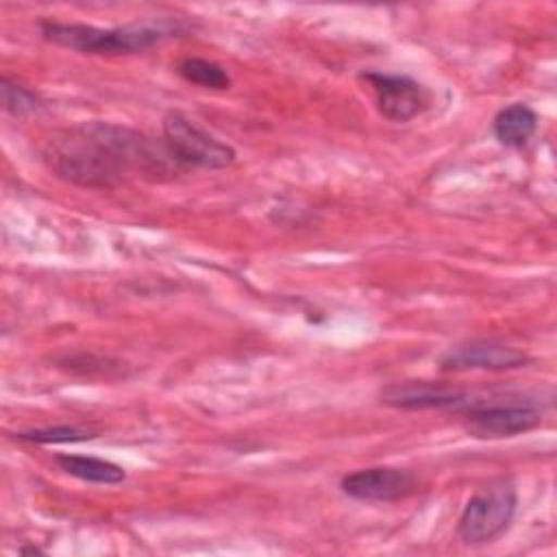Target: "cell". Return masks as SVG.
<instances>
[{
	"instance_id": "cell-1",
	"label": "cell",
	"mask_w": 557,
	"mask_h": 557,
	"mask_svg": "<svg viewBox=\"0 0 557 557\" xmlns=\"http://www.w3.org/2000/svg\"><path fill=\"white\" fill-rule=\"evenodd\" d=\"M44 159L61 178L96 189L117 185L131 170L161 174L176 165L165 144H152L137 131L107 122H89L54 135L44 148Z\"/></svg>"
},
{
	"instance_id": "cell-2",
	"label": "cell",
	"mask_w": 557,
	"mask_h": 557,
	"mask_svg": "<svg viewBox=\"0 0 557 557\" xmlns=\"http://www.w3.org/2000/svg\"><path fill=\"white\" fill-rule=\"evenodd\" d=\"M39 28L48 41L85 54H133L183 33V26L176 20L128 24L117 28H98L72 22H41Z\"/></svg>"
},
{
	"instance_id": "cell-3",
	"label": "cell",
	"mask_w": 557,
	"mask_h": 557,
	"mask_svg": "<svg viewBox=\"0 0 557 557\" xmlns=\"http://www.w3.org/2000/svg\"><path fill=\"white\" fill-rule=\"evenodd\" d=\"M518 496L509 481H494L479 490L463 507L457 533L466 544H485L498 537L516 513Z\"/></svg>"
},
{
	"instance_id": "cell-4",
	"label": "cell",
	"mask_w": 557,
	"mask_h": 557,
	"mask_svg": "<svg viewBox=\"0 0 557 557\" xmlns=\"http://www.w3.org/2000/svg\"><path fill=\"white\" fill-rule=\"evenodd\" d=\"M163 144L176 165L220 170L235 161V150L202 131L181 111H170L163 117Z\"/></svg>"
},
{
	"instance_id": "cell-5",
	"label": "cell",
	"mask_w": 557,
	"mask_h": 557,
	"mask_svg": "<svg viewBox=\"0 0 557 557\" xmlns=\"http://www.w3.org/2000/svg\"><path fill=\"white\" fill-rule=\"evenodd\" d=\"M542 411L533 403H472L466 411V431L474 437H513L540 424Z\"/></svg>"
},
{
	"instance_id": "cell-6",
	"label": "cell",
	"mask_w": 557,
	"mask_h": 557,
	"mask_svg": "<svg viewBox=\"0 0 557 557\" xmlns=\"http://www.w3.org/2000/svg\"><path fill=\"white\" fill-rule=\"evenodd\" d=\"M361 78L372 85L381 115L392 122H407L429 104V91L411 76L368 72Z\"/></svg>"
},
{
	"instance_id": "cell-7",
	"label": "cell",
	"mask_w": 557,
	"mask_h": 557,
	"mask_svg": "<svg viewBox=\"0 0 557 557\" xmlns=\"http://www.w3.org/2000/svg\"><path fill=\"white\" fill-rule=\"evenodd\" d=\"M342 492L355 500L392 503L416 492L418 479L403 468H363L346 474L339 483Z\"/></svg>"
},
{
	"instance_id": "cell-8",
	"label": "cell",
	"mask_w": 557,
	"mask_h": 557,
	"mask_svg": "<svg viewBox=\"0 0 557 557\" xmlns=\"http://www.w3.org/2000/svg\"><path fill=\"white\" fill-rule=\"evenodd\" d=\"M381 403L394 409H459L470 405L468 392L440 381H403L381 389Z\"/></svg>"
},
{
	"instance_id": "cell-9",
	"label": "cell",
	"mask_w": 557,
	"mask_h": 557,
	"mask_svg": "<svg viewBox=\"0 0 557 557\" xmlns=\"http://www.w3.org/2000/svg\"><path fill=\"white\" fill-rule=\"evenodd\" d=\"M527 361L529 357L518 348L496 342H470L448 350L440 366L442 370H511Z\"/></svg>"
},
{
	"instance_id": "cell-10",
	"label": "cell",
	"mask_w": 557,
	"mask_h": 557,
	"mask_svg": "<svg viewBox=\"0 0 557 557\" xmlns=\"http://www.w3.org/2000/svg\"><path fill=\"white\" fill-rule=\"evenodd\" d=\"M537 131V113L522 102L500 109L494 117V135L503 146L522 148Z\"/></svg>"
},
{
	"instance_id": "cell-11",
	"label": "cell",
	"mask_w": 557,
	"mask_h": 557,
	"mask_svg": "<svg viewBox=\"0 0 557 557\" xmlns=\"http://www.w3.org/2000/svg\"><path fill=\"white\" fill-rule=\"evenodd\" d=\"M54 461L70 476H76L87 483L117 485L126 479V472L122 466L100 457H91V455H57Z\"/></svg>"
},
{
	"instance_id": "cell-12",
	"label": "cell",
	"mask_w": 557,
	"mask_h": 557,
	"mask_svg": "<svg viewBox=\"0 0 557 557\" xmlns=\"http://www.w3.org/2000/svg\"><path fill=\"white\" fill-rule=\"evenodd\" d=\"M176 72L194 85L207 87V89H228L231 87V76L226 74V70L222 65H218L215 61L209 59H200V57H185L178 65Z\"/></svg>"
},
{
	"instance_id": "cell-13",
	"label": "cell",
	"mask_w": 557,
	"mask_h": 557,
	"mask_svg": "<svg viewBox=\"0 0 557 557\" xmlns=\"http://www.w3.org/2000/svg\"><path fill=\"white\" fill-rule=\"evenodd\" d=\"M15 437H17L20 442H30V444H67V442H83V440H91V437H94V433H91V431H87V429L59 424V426H46V429L20 431V433H15Z\"/></svg>"
},
{
	"instance_id": "cell-14",
	"label": "cell",
	"mask_w": 557,
	"mask_h": 557,
	"mask_svg": "<svg viewBox=\"0 0 557 557\" xmlns=\"http://www.w3.org/2000/svg\"><path fill=\"white\" fill-rule=\"evenodd\" d=\"M0 94H2V107L13 115L33 113L39 107L37 96L30 89L13 83L11 78L0 81Z\"/></svg>"
}]
</instances>
